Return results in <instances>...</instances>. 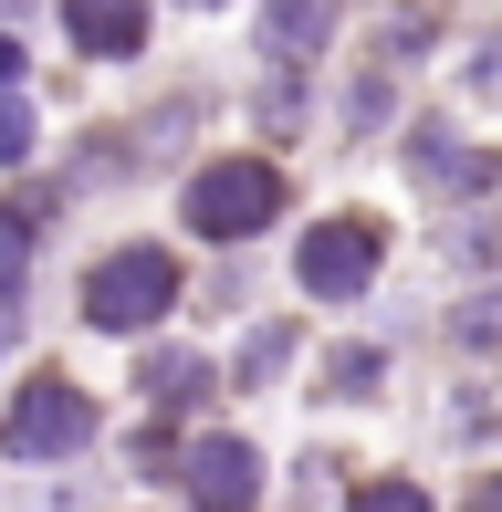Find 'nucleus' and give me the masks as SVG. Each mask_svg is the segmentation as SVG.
<instances>
[{"instance_id":"obj_1","label":"nucleus","mask_w":502,"mask_h":512,"mask_svg":"<svg viewBox=\"0 0 502 512\" xmlns=\"http://www.w3.org/2000/svg\"><path fill=\"white\" fill-rule=\"evenodd\" d=\"M178 220L199 230V241H251V230L283 220V168L272 157H220V168L189 178V209Z\"/></svg>"},{"instance_id":"obj_2","label":"nucleus","mask_w":502,"mask_h":512,"mask_svg":"<svg viewBox=\"0 0 502 512\" xmlns=\"http://www.w3.org/2000/svg\"><path fill=\"white\" fill-rule=\"evenodd\" d=\"M168 304H178V262L147 251V241L105 251V262L84 272V314H95L105 335H147V324H168Z\"/></svg>"},{"instance_id":"obj_3","label":"nucleus","mask_w":502,"mask_h":512,"mask_svg":"<svg viewBox=\"0 0 502 512\" xmlns=\"http://www.w3.org/2000/svg\"><path fill=\"white\" fill-rule=\"evenodd\" d=\"M377 251H387V230L377 220H314L304 230V251H293V283L314 293V304H356V293L377 283Z\"/></svg>"},{"instance_id":"obj_4","label":"nucleus","mask_w":502,"mask_h":512,"mask_svg":"<svg viewBox=\"0 0 502 512\" xmlns=\"http://www.w3.org/2000/svg\"><path fill=\"white\" fill-rule=\"evenodd\" d=\"M95 439V398H84L74 377H32L11 398V450H32V460H63V450H84Z\"/></svg>"},{"instance_id":"obj_5","label":"nucleus","mask_w":502,"mask_h":512,"mask_svg":"<svg viewBox=\"0 0 502 512\" xmlns=\"http://www.w3.org/2000/svg\"><path fill=\"white\" fill-rule=\"evenodd\" d=\"M251 492H262V460H251V439H199L189 450V502L199 512H251Z\"/></svg>"},{"instance_id":"obj_6","label":"nucleus","mask_w":502,"mask_h":512,"mask_svg":"<svg viewBox=\"0 0 502 512\" xmlns=\"http://www.w3.org/2000/svg\"><path fill=\"white\" fill-rule=\"evenodd\" d=\"M63 32H74V53L126 63V53H147V0H63Z\"/></svg>"},{"instance_id":"obj_7","label":"nucleus","mask_w":502,"mask_h":512,"mask_svg":"<svg viewBox=\"0 0 502 512\" xmlns=\"http://www.w3.org/2000/svg\"><path fill=\"white\" fill-rule=\"evenodd\" d=\"M314 42H325V0H272V11H262V53L304 63Z\"/></svg>"},{"instance_id":"obj_8","label":"nucleus","mask_w":502,"mask_h":512,"mask_svg":"<svg viewBox=\"0 0 502 512\" xmlns=\"http://www.w3.org/2000/svg\"><path fill=\"white\" fill-rule=\"evenodd\" d=\"M136 387H147L157 408H199V398H210V366L168 345V356H147V366H136Z\"/></svg>"},{"instance_id":"obj_9","label":"nucleus","mask_w":502,"mask_h":512,"mask_svg":"<svg viewBox=\"0 0 502 512\" xmlns=\"http://www.w3.org/2000/svg\"><path fill=\"white\" fill-rule=\"evenodd\" d=\"M21 262H32V220L0 209V293H21Z\"/></svg>"},{"instance_id":"obj_10","label":"nucleus","mask_w":502,"mask_h":512,"mask_svg":"<svg viewBox=\"0 0 502 512\" xmlns=\"http://www.w3.org/2000/svg\"><path fill=\"white\" fill-rule=\"evenodd\" d=\"M356 512H429V492H419V481H367Z\"/></svg>"},{"instance_id":"obj_11","label":"nucleus","mask_w":502,"mask_h":512,"mask_svg":"<svg viewBox=\"0 0 502 512\" xmlns=\"http://www.w3.org/2000/svg\"><path fill=\"white\" fill-rule=\"evenodd\" d=\"M21 157H32V115H21L11 84H0V168H21Z\"/></svg>"},{"instance_id":"obj_12","label":"nucleus","mask_w":502,"mask_h":512,"mask_svg":"<svg viewBox=\"0 0 502 512\" xmlns=\"http://www.w3.org/2000/svg\"><path fill=\"white\" fill-rule=\"evenodd\" d=\"M0 84H21V42L11 32H0Z\"/></svg>"},{"instance_id":"obj_13","label":"nucleus","mask_w":502,"mask_h":512,"mask_svg":"<svg viewBox=\"0 0 502 512\" xmlns=\"http://www.w3.org/2000/svg\"><path fill=\"white\" fill-rule=\"evenodd\" d=\"M471 512H502V471H492V481H482V502H471Z\"/></svg>"},{"instance_id":"obj_14","label":"nucleus","mask_w":502,"mask_h":512,"mask_svg":"<svg viewBox=\"0 0 502 512\" xmlns=\"http://www.w3.org/2000/svg\"><path fill=\"white\" fill-rule=\"evenodd\" d=\"M189 11H220V0H189Z\"/></svg>"},{"instance_id":"obj_15","label":"nucleus","mask_w":502,"mask_h":512,"mask_svg":"<svg viewBox=\"0 0 502 512\" xmlns=\"http://www.w3.org/2000/svg\"><path fill=\"white\" fill-rule=\"evenodd\" d=\"M0 345H11V324H0Z\"/></svg>"}]
</instances>
